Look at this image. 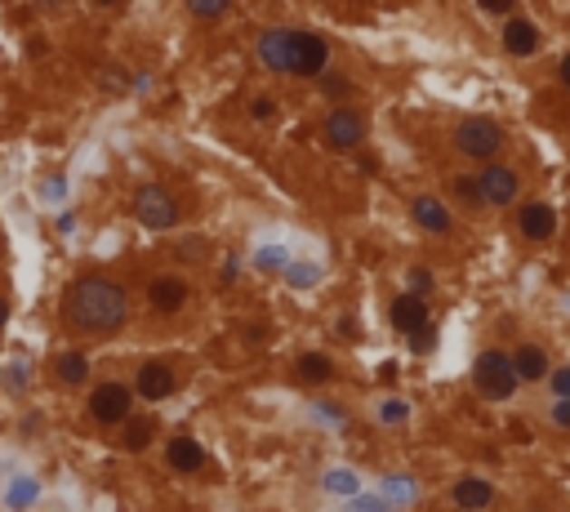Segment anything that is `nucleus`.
<instances>
[{
  "instance_id": "obj_6",
  "label": "nucleus",
  "mask_w": 570,
  "mask_h": 512,
  "mask_svg": "<svg viewBox=\"0 0 570 512\" xmlns=\"http://www.w3.org/2000/svg\"><path fill=\"white\" fill-rule=\"evenodd\" d=\"M477 179V192H481V205H513L521 192V179L517 169H508V165H486L481 174H472Z\"/></svg>"
},
{
  "instance_id": "obj_16",
  "label": "nucleus",
  "mask_w": 570,
  "mask_h": 512,
  "mask_svg": "<svg viewBox=\"0 0 570 512\" xmlns=\"http://www.w3.org/2000/svg\"><path fill=\"white\" fill-rule=\"evenodd\" d=\"M508 361H513V374L526 379V383H535V379H544V374H548V353H544L539 343H521Z\"/></svg>"
},
{
  "instance_id": "obj_4",
  "label": "nucleus",
  "mask_w": 570,
  "mask_h": 512,
  "mask_svg": "<svg viewBox=\"0 0 570 512\" xmlns=\"http://www.w3.org/2000/svg\"><path fill=\"white\" fill-rule=\"evenodd\" d=\"M321 134H325V143H330L334 152H353V148L365 143V116L353 111V107H334V111L325 116Z\"/></svg>"
},
{
  "instance_id": "obj_15",
  "label": "nucleus",
  "mask_w": 570,
  "mask_h": 512,
  "mask_svg": "<svg viewBox=\"0 0 570 512\" xmlns=\"http://www.w3.org/2000/svg\"><path fill=\"white\" fill-rule=\"evenodd\" d=\"M148 299H152L156 312H179L188 304V281L183 276H156L148 285Z\"/></svg>"
},
{
  "instance_id": "obj_12",
  "label": "nucleus",
  "mask_w": 570,
  "mask_h": 512,
  "mask_svg": "<svg viewBox=\"0 0 570 512\" xmlns=\"http://www.w3.org/2000/svg\"><path fill=\"white\" fill-rule=\"evenodd\" d=\"M517 227H521V237H530V241H548V237L557 232V214H553L548 205L530 201V205H521Z\"/></svg>"
},
{
  "instance_id": "obj_14",
  "label": "nucleus",
  "mask_w": 570,
  "mask_h": 512,
  "mask_svg": "<svg viewBox=\"0 0 570 512\" xmlns=\"http://www.w3.org/2000/svg\"><path fill=\"white\" fill-rule=\"evenodd\" d=\"M450 499H455V508L481 512V508H490V504H495V490H490V481H481V477H464V481H455Z\"/></svg>"
},
{
  "instance_id": "obj_18",
  "label": "nucleus",
  "mask_w": 570,
  "mask_h": 512,
  "mask_svg": "<svg viewBox=\"0 0 570 512\" xmlns=\"http://www.w3.org/2000/svg\"><path fill=\"white\" fill-rule=\"evenodd\" d=\"M165 463L179 468V472H197V468L206 463V450H201L192 437H174V441L165 446Z\"/></svg>"
},
{
  "instance_id": "obj_17",
  "label": "nucleus",
  "mask_w": 570,
  "mask_h": 512,
  "mask_svg": "<svg viewBox=\"0 0 570 512\" xmlns=\"http://www.w3.org/2000/svg\"><path fill=\"white\" fill-rule=\"evenodd\" d=\"M415 223L423 232H437V237H446L450 232V214H446V205L437 201V197H415Z\"/></svg>"
},
{
  "instance_id": "obj_5",
  "label": "nucleus",
  "mask_w": 570,
  "mask_h": 512,
  "mask_svg": "<svg viewBox=\"0 0 570 512\" xmlns=\"http://www.w3.org/2000/svg\"><path fill=\"white\" fill-rule=\"evenodd\" d=\"M134 214H139V223L152 227V232H169V227L179 223V205H174V197H169L165 188H143L139 201H134Z\"/></svg>"
},
{
  "instance_id": "obj_7",
  "label": "nucleus",
  "mask_w": 570,
  "mask_h": 512,
  "mask_svg": "<svg viewBox=\"0 0 570 512\" xmlns=\"http://www.w3.org/2000/svg\"><path fill=\"white\" fill-rule=\"evenodd\" d=\"M130 406H134V388H125V383H99L90 392V414L99 423H125Z\"/></svg>"
},
{
  "instance_id": "obj_9",
  "label": "nucleus",
  "mask_w": 570,
  "mask_h": 512,
  "mask_svg": "<svg viewBox=\"0 0 570 512\" xmlns=\"http://www.w3.org/2000/svg\"><path fill=\"white\" fill-rule=\"evenodd\" d=\"M388 316H392V330H397V334H411V339H419L423 330H432V325H428V307H423V299H415V295L392 299Z\"/></svg>"
},
{
  "instance_id": "obj_28",
  "label": "nucleus",
  "mask_w": 570,
  "mask_h": 512,
  "mask_svg": "<svg viewBox=\"0 0 570 512\" xmlns=\"http://www.w3.org/2000/svg\"><path fill=\"white\" fill-rule=\"evenodd\" d=\"M486 14H513V0H481Z\"/></svg>"
},
{
  "instance_id": "obj_26",
  "label": "nucleus",
  "mask_w": 570,
  "mask_h": 512,
  "mask_svg": "<svg viewBox=\"0 0 570 512\" xmlns=\"http://www.w3.org/2000/svg\"><path fill=\"white\" fill-rule=\"evenodd\" d=\"M272 111H276V102H272V99H255V102H250V116H255V121H272Z\"/></svg>"
},
{
  "instance_id": "obj_8",
  "label": "nucleus",
  "mask_w": 570,
  "mask_h": 512,
  "mask_svg": "<svg viewBox=\"0 0 570 512\" xmlns=\"http://www.w3.org/2000/svg\"><path fill=\"white\" fill-rule=\"evenodd\" d=\"M330 63V45L312 32H295V50H290V76H321Z\"/></svg>"
},
{
  "instance_id": "obj_22",
  "label": "nucleus",
  "mask_w": 570,
  "mask_h": 512,
  "mask_svg": "<svg viewBox=\"0 0 570 512\" xmlns=\"http://www.w3.org/2000/svg\"><path fill=\"white\" fill-rule=\"evenodd\" d=\"M188 9H192L197 18H223V14H227V5H223V0H192Z\"/></svg>"
},
{
  "instance_id": "obj_30",
  "label": "nucleus",
  "mask_w": 570,
  "mask_h": 512,
  "mask_svg": "<svg viewBox=\"0 0 570 512\" xmlns=\"http://www.w3.org/2000/svg\"><path fill=\"white\" fill-rule=\"evenodd\" d=\"M557 76H562V85H566V90H570V53H566V58H562V72H557Z\"/></svg>"
},
{
  "instance_id": "obj_11",
  "label": "nucleus",
  "mask_w": 570,
  "mask_h": 512,
  "mask_svg": "<svg viewBox=\"0 0 570 512\" xmlns=\"http://www.w3.org/2000/svg\"><path fill=\"white\" fill-rule=\"evenodd\" d=\"M134 392L148 397V401H165V397H174V370L160 365V361H148V365L139 370V379H134Z\"/></svg>"
},
{
  "instance_id": "obj_19",
  "label": "nucleus",
  "mask_w": 570,
  "mask_h": 512,
  "mask_svg": "<svg viewBox=\"0 0 570 512\" xmlns=\"http://www.w3.org/2000/svg\"><path fill=\"white\" fill-rule=\"evenodd\" d=\"M299 374H304L308 383H325V379L334 374V361L321 357V353H304V357H299Z\"/></svg>"
},
{
  "instance_id": "obj_13",
  "label": "nucleus",
  "mask_w": 570,
  "mask_h": 512,
  "mask_svg": "<svg viewBox=\"0 0 570 512\" xmlns=\"http://www.w3.org/2000/svg\"><path fill=\"white\" fill-rule=\"evenodd\" d=\"M504 50L513 53V58H530V53L539 50V27L530 23V18H508V27H504Z\"/></svg>"
},
{
  "instance_id": "obj_21",
  "label": "nucleus",
  "mask_w": 570,
  "mask_h": 512,
  "mask_svg": "<svg viewBox=\"0 0 570 512\" xmlns=\"http://www.w3.org/2000/svg\"><path fill=\"white\" fill-rule=\"evenodd\" d=\"M148 441H152V423H148V419L130 423V437H125V446H130V450H143Z\"/></svg>"
},
{
  "instance_id": "obj_23",
  "label": "nucleus",
  "mask_w": 570,
  "mask_h": 512,
  "mask_svg": "<svg viewBox=\"0 0 570 512\" xmlns=\"http://www.w3.org/2000/svg\"><path fill=\"white\" fill-rule=\"evenodd\" d=\"M455 197H464L468 205H481V192H477V179H472V174H459V179H455Z\"/></svg>"
},
{
  "instance_id": "obj_10",
  "label": "nucleus",
  "mask_w": 570,
  "mask_h": 512,
  "mask_svg": "<svg viewBox=\"0 0 570 512\" xmlns=\"http://www.w3.org/2000/svg\"><path fill=\"white\" fill-rule=\"evenodd\" d=\"M290 50H295V32L285 27H272L259 36V63L267 72H285L290 76Z\"/></svg>"
},
{
  "instance_id": "obj_20",
  "label": "nucleus",
  "mask_w": 570,
  "mask_h": 512,
  "mask_svg": "<svg viewBox=\"0 0 570 512\" xmlns=\"http://www.w3.org/2000/svg\"><path fill=\"white\" fill-rule=\"evenodd\" d=\"M58 379H63V383H85V379H90V357L67 353V357L58 361Z\"/></svg>"
},
{
  "instance_id": "obj_24",
  "label": "nucleus",
  "mask_w": 570,
  "mask_h": 512,
  "mask_svg": "<svg viewBox=\"0 0 570 512\" xmlns=\"http://www.w3.org/2000/svg\"><path fill=\"white\" fill-rule=\"evenodd\" d=\"M411 290H415V299H423L432 290V272L428 267H411Z\"/></svg>"
},
{
  "instance_id": "obj_27",
  "label": "nucleus",
  "mask_w": 570,
  "mask_h": 512,
  "mask_svg": "<svg viewBox=\"0 0 570 512\" xmlns=\"http://www.w3.org/2000/svg\"><path fill=\"white\" fill-rule=\"evenodd\" d=\"M32 504V486H14L9 490V508H27Z\"/></svg>"
},
{
  "instance_id": "obj_31",
  "label": "nucleus",
  "mask_w": 570,
  "mask_h": 512,
  "mask_svg": "<svg viewBox=\"0 0 570 512\" xmlns=\"http://www.w3.org/2000/svg\"><path fill=\"white\" fill-rule=\"evenodd\" d=\"M5 321H9V304L0 299V325H5Z\"/></svg>"
},
{
  "instance_id": "obj_2",
  "label": "nucleus",
  "mask_w": 570,
  "mask_h": 512,
  "mask_svg": "<svg viewBox=\"0 0 570 512\" xmlns=\"http://www.w3.org/2000/svg\"><path fill=\"white\" fill-rule=\"evenodd\" d=\"M472 383H477V392H481L486 401H508V397L517 392V374H513L508 353L486 348L481 357L472 361Z\"/></svg>"
},
{
  "instance_id": "obj_29",
  "label": "nucleus",
  "mask_w": 570,
  "mask_h": 512,
  "mask_svg": "<svg viewBox=\"0 0 570 512\" xmlns=\"http://www.w3.org/2000/svg\"><path fill=\"white\" fill-rule=\"evenodd\" d=\"M553 423L570 428V401H557V406H553Z\"/></svg>"
},
{
  "instance_id": "obj_1",
  "label": "nucleus",
  "mask_w": 570,
  "mask_h": 512,
  "mask_svg": "<svg viewBox=\"0 0 570 512\" xmlns=\"http://www.w3.org/2000/svg\"><path fill=\"white\" fill-rule=\"evenodd\" d=\"M67 321L90 334H111L130 321V295L107 276H81L67 290Z\"/></svg>"
},
{
  "instance_id": "obj_3",
  "label": "nucleus",
  "mask_w": 570,
  "mask_h": 512,
  "mask_svg": "<svg viewBox=\"0 0 570 512\" xmlns=\"http://www.w3.org/2000/svg\"><path fill=\"white\" fill-rule=\"evenodd\" d=\"M455 148L472 160H490V156H499L504 148V134H499V125L495 121H486V116H468L455 125Z\"/></svg>"
},
{
  "instance_id": "obj_25",
  "label": "nucleus",
  "mask_w": 570,
  "mask_h": 512,
  "mask_svg": "<svg viewBox=\"0 0 570 512\" xmlns=\"http://www.w3.org/2000/svg\"><path fill=\"white\" fill-rule=\"evenodd\" d=\"M553 392H557V401H570V365L553 370Z\"/></svg>"
}]
</instances>
